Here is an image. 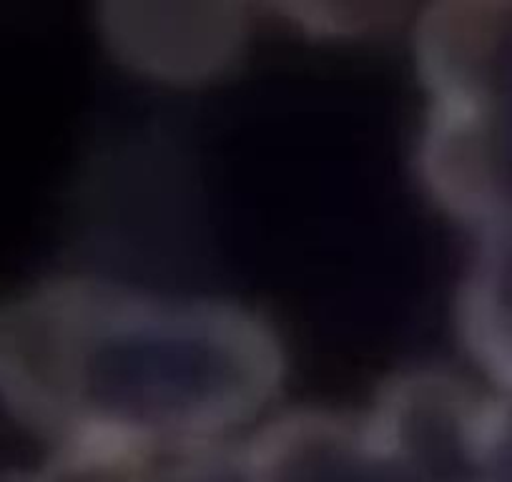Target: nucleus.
<instances>
[{
  "instance_id": "nucleus-1",
  "label": "nucleus",
  "mask_w": 512,
  "mask_h": 482,
  "mask_svg": "<svg viewBox=\"0 0 512 482\" xmlns=\"http://www.w3.org/2000/svg\"><path fill=\"white\" fill-rule=\"evenodd\" d=\"M287 375L279 329L236 299L96 274L0 297V407L51 455L241 440L272 415Z\"/></svg>"
},
{
  "instance_id": "nucleus-2",
  "label": "nucleus",
  "mask_w": 512,
  "mask_h": 482,
  "mask_svg": "<svg viewBox=\"0 0 512 482\" xmlns=\"http://www.w3.org/2000/svg\"><path fill=\"white\" fill-rule=\"evenodd\" d=\"M415 174L472 234L512 216V0H447L412 21Z\"/></svg>"
},
{
  "instance_id": "nucleus-3",
  "label": "nucleus",
  "mask_w": 512,
  "mask_h": 482,
  "mask_svg": "<svg viewBox=\"0 0 512 482\" xmlns=\"http://www.w3.org/2000/svg\"><path fill=\"white\" fill-rule=\"evenodd\" d=\"M244 440L262 482H447L402 450L367 410L272 412Z\"/></svg>"
},
{
  "instance_id": "nucleus-4",
  "label": "nucleus",
  "mask_w": 512,
  "mask_h": 482,
  "mask_svg": "<svg viewBox=\"0 0 512 482\" xmlns=\"http://www.w3.org/2000/svg\"><path fill=\"white\" fill-rule=\"evenodd\" d=\"M455 329L487 385L512 387V216L472 234L457 282Z\"/></svg>"
},
{
  "instance_id": "nucleus-5",
  "label": "nucleus",
  "mask_w": 512,
  "mask_h": 482,
  "mask_svg": "<svg viewBox=\"0 0 512 482\" xmlns=\"http://www.w3.org/2000/svg\"><path fill=\"white\" fill-rule=\"evenodd\" d=\"M31 482H262L246 440L151 452L48 457Z\"/></svg>"
},
{
  "instance_id": "nucleus-6",
  "label": "nucleus",
  "mask_w": 512,
  "mask_h": 482,
  "mask_svg": "<svg viewBox=\"0 0 512 482\" xmlns=\"http://www.w3.org/2000/svg\"><path fill=\"white\" fill-rule=\"evenodd\" d=\"M467 477L512 482V387L485 390L467 450Z\"/></svg>"
},
{
  "instance_id": "nucleus-7",
  "label": "nucleus",
  "mask_w": 512,
  "mask_h": 482,
  "mask_svg": "<svg viewBox=\"0 0 512 482\" xmlns=\"http://www.w3.org/2000/svg\"><path fill=\"white\" fill-rule=\"evenodd\" d=\"M447 482H472L470 477H452V480H447Z\"/></svg>"
},
{
  "instance_id": "nucleus-8",
  "label": "nucleus",
  "mask_w": 512,
  "mask_h": 482,
  "mask_svg": "<svg viewBox=\"0 0 512 482\" xmlns=\"http://www.w3.org/2000/svg\"><path fill=\"white\" fill-rule=\"evenodd\" d=\"M16 482H31V480H16Z\"/></svg>"
}]
</instances>
